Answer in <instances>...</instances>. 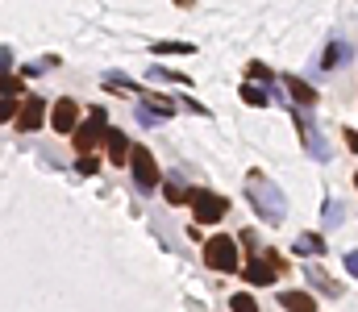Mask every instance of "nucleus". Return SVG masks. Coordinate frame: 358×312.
<instances>
[{
    "instance_id": "nucleus-1",
    "label": "nucleus",
    "mask_w": 358,
    "mask_h": 312,
    "mask_svg": "<svg viewBox=\"0 0 358 312\" xmlns=\"http://www.w3.org/2000/svg\"><path fill=\"white\" fill-rule=\"evenodd\" d=\"M250 196H254V208H259V213L267 217V221H283V192L275 187V183H267L263 175H254L250 171Z\"/></svg>"
},
{
    "instance_id": "nucleus-2",
    "label": "nucleus",
    "mask_w": 358,
    "mask_h": 312,
    "mask_svg": "<svg viewBox=\"0 0 358 312\" xmlns=\"http://www.w3.org/2000/svg\"><path fill=\"white\" fill-rule=\"evenodd\" d=\"M188 204H192V213H196V221H200V225L221 221V217H225V208H229V204H225L221 196H213V192H192V196H188Z\"/></svg>"
},
{
    "instance_id": "nucleus-3",
    "label": "nucleus",
    "mask_w": 358,
    "mask_h": 312,
    "mask_svg": "<svg viewBox=\"0 0 358 312\" xmlns=\"http://www.w3.org/2000/svg\"><path fill=\"white\" fill-rule=\"evenodd\" d=\"M204 263L217 267V271H238V246L229 237H213L204 246Z\"/></svg>"
},
{
    "instance_id": "nucleus-4",
    "label": "nucleus",
    "mask_w": 358,
    "mask_h": 312,
    "mask_svg": "<svg viewBox=\"0 0 358 312\" xmlns=\"http://www.w3.org/2000/svg\"><path fill=\"white\" fill-rule=\"evenodd\" d=\"M129 159H133V175H138L142 187H155L159 183V167H155V159H150L146 146H129Z\"/></svg>"
},
{
    "instance_id": "nucleus-5",
    "label": "nucleus",
    "mask_w": 358,
    "mask_h": 312,
    "mask_svg": "<svg viewBox=\"0 0 358 312\" xmlns=\"http://www.w3.org/2000/svg\"><path fill=\"white\" fill-rule=\"evenodd\" d=\"M242 275H246L250 287H267V283H275V267H271V263H250V267H242Z\"/></svg>"
},
{
    "instance_id": "nucleus-6",
    "label": "nucleus",
    "mask_w": 358,
    "mask_h": 312,
    "mask_svg": "<svg viewBox=\"0 0 358 312\" xmlns=\"http://www.w3.org/2000/svg\"><path fill=\"white\" fill-rule=\"evenodd\" d=\"M279 304H283L287 312H317V300H313L309 291H283Z\"/></svg>"
},
{
    "instance_id": "nucleus-7",
    "label": "nucleus",
    "mask_w": 358,
    "mask_h": 312,
    "mask_svg": "<svg viewBox=\"0 0 358 312\" xmlns=\"http://www.w3.org/2000/svg\"><path fill=\"white\" fill-rule=\"evenodd\" d=\"M283 88H287V96H296V104H304V109H309V104H317V92L304 83V79H296V75H287Z\"/></svg>"
},
{
    "instance_id": "nucleus-8",
    "label": "nucleus",
    "mask_w": 358,
    "mask_h": 312,
    "mask_svg": "<svg viewBox=\"0 0 358 312\" xmlns=\"http://www.w3.org/2000/svg\"><path fill=\"white\" fill-rule=\"evenodd\" d=\"M292 250H296V254H325V242H321L317 233H300V237L292 242Z\"/></svg>"
},
{
    "instance_id": "nucleus-9",
    "label": "nucleus",
    "mask_w": 358,
    "mask_h": 312,
    "mask_svg": "<svg viewBox=\"0 0 358 312\" xmlns=\"http://www.w3.org/2000/svg\"><path fill=\"white\" fill-rule=\"evenodd\" d=\"M55 125H59V129H71V125H75V104H71V100H59V109H55Z\"/></svg>"
},
{
    "instance_id": "nucleus-10",
    "label": "nucleus",
    "mask_w": 358,
    "mask_h": 312,
    "mask_svg": "<svg viewBox=\"0 0 358 312\" xmlns=\"http://www.w3.org/2000/svg\"><path fill=\"white\" fill-rule=\"evenodd\" d=\"M342 59H350V46H342V42H333V46L325 50V59H321V67H337Z\"/></svg>"
},
{
    "instance_id": "nucleus-11",
    "label": "nucleus",
    "mask_w": 358,
    "mask_h": 312,
    "mask_svg": "<svg viewBox=\"0 0 358 312\" xmlns=\"http://www.w3.org/2000/svg\"><path fill=\"white\" fill-rule=\"evenodd\" d=\"M229 308L233 312H259V300H250L246 291H238V296H229Z\"/></svg>"
},
{
    "instance_id": "nucleus-12",
    "label": "nucleus",
    "mask_w": 358,
    "mask_h": 312,
    "mask_svg": "<svg viewBox=\"0 0 358 312\" xmlns=\"http://www.w3.org/2000/svg\"><path fill=\"white\" fill-rule=\"evenodd\" d=\"M38 117H42V100H29V104H25V113H21V129L38 125Z\"/></svg>"
},
{
    "instance_id": "nucleus-13",
    "label": "nucleus",
    "mask_w": 358,
    "mask_h": 312,
    "mask_svg": "<svg viewBox=\"0 0 358 312\" xmlns=\"http://www.w3.org/2000/svg\"><path fill=\"white\" fill-rule=\"evenodd\" d=\"M242 100L259 109V104H267V92H263V88H254V83H246V88H242Z\"/></svg>"
},
{
    "instance_id": "nucleus-14",
    "label": "nucleus",
    "mask_w": 358,
    "mask_h": 312,
    "mask_svg": "<svg viewBox=\"0 0 358 312\" xmlns=\"http://www.w3.org/2000/svg\"><path fill=\"white\" fill-rule=\"evenodd\" d=\"M304 271H309V279H313V283H317V287H325V291H337V287H333V283H329V275H325V271H321V267H304Z\"/></svg>"
},
{
    "instance_id": "nucleus-15",
    "label": "nucleus",
    "mask_w": 358,
    "mask_h": 312,
    "mask_svg": "<svg viewBox=\"0 0 358 312\" xmlns=\"http://www.w3.org/2000/svg\"><path fill=\"white\" fill-rule=\"evenodd\" d=\"M109 150H113V159L121 163V159H125V154H129V142H125L121 133H113V142H109Z\"/></svg>"
},
{
    "instance_id": "nucleus-16",
    "label": "nucleus",
    "mask_w": 358,
    "mask_h": 312,
    "mask_svg": "<svg viewBox=\"0 0 358 312\" xmlns=\"http://www.w3.org/2000/svg\"><path fill=\"white\" fill-rule=\"evenodd\" d=\"M96 138H100V129H96V125H88V129H79V138H75V142H79V150H88V146H96Z\"/></svg>"
},
{
    "instance_id": "nucleus-17",
    "label": "nucleus",
    "mask_w": 358,
    "mask_h": 312,
    "mask_svg": "<svg viewBox=\"0 0 358 312\" xmlns=\"http://www.w3.org/2000/svg\"><path fill=\"white\" fill-rule=\"evenodd\" d=\"M337 221H342V204L329 200V204H325V225H337Z\"/></svg>"
},
{
    "instance_id": "nucleus-18",
    "label": "nucleus",
    "mask_w": 358,
    "mask_h": 312,
    "mask_svg": "<svg viewBox=\"0 0 358 312\" xmlns=\"http://www.w3.org/2000/svg\"><path fill=\"white\" fill-rule=\"evenodd\" d=\"M183 50L192 55V46H183V42H163V46H159V55H183Z\"/></svg>"
},
{
    "instance_id": "nucleus-19",
    "label": "nucleus",
    "mask_w": 358,
    "mask_h": 312,
    "mask_svg": "<svg viewBox=\"0 0 358 312\" xmlns=\"http://www.w3.org/2000/svg\"><path fill=\"white\" fill-rule=\"evenodd\" d=\"M167 200H171V204H183L188 196H183V187H179V183H167Z\"/></svg>"
},
{
    "instance_id": "nucleus-20",
    "label": "nucleus",
    "mask_w": 358,
    "mask_h": 312,
    "mask_svg": "<svg viewBox=\"0 0 358 312\" xmlns=\"http://www.w3.org/2000/svg\"><path fill=\"white\" fill-rule=\"evenodd\" d=\"M250 79H271V71L263 63H250Z\"/></svg>"
},
{
    "instance_id": "nucleus-21",
    "label": "nucleus",
    "mask_w": 358,
    "mask_h": 312,
    "mask_svg": "<svg viewBox=\"0 0 358 312\" xmlns=\"http://www.w3.org/2000/svg\"><path fill=\"white\" fill-rule=\"evenodd\" d=\"M346 271L358 279V250H350V254H346Z\"/></svg>"
},
{
    "instance_id": "nucleus-22",
    "label": "nucleus",
    "mask_w": 358,
    "mask_h": 312,
    "mask_svg": "<svg viewBox=\"0 0 358 312\" xmlns=\"http://www.w3.org/2000/svg\"><path fill=\"white\" fill-rule=\"evenodd\" d=\"M79 171L84 175H96V159H79Z\"/></svg>"
},
{
    "instance_id": "nucleus-23",
    "label": "nucleus",
    "mask_w": 358,
    "mask_h": 312,
    "mask_svg": "<svg viewBox=\"0 0 358 312\" xmlns=\"http://www.w3.org/2000/svg\"><path fill=\"white\" fill-rule=\"evenodd\" d=\"M346 142H350V150H354V154H358V133H354V129H350V133H346Z\"/></svg>"
},
{
    "instance_id": "nucleus-24",
    "label": "nucleus",
    "mask_w": 358,
    "mask_h": 312,
    "mask_svg": "<svg viewBox=\"0 0 358 312\" xmlns=\"http://www.w3.org/2000/svg\"><path fill=\"white\" fill-rule=\"evenodd\" d=\"M354 183H358V175H354Z\"/></svg>"
}]
</instances>
